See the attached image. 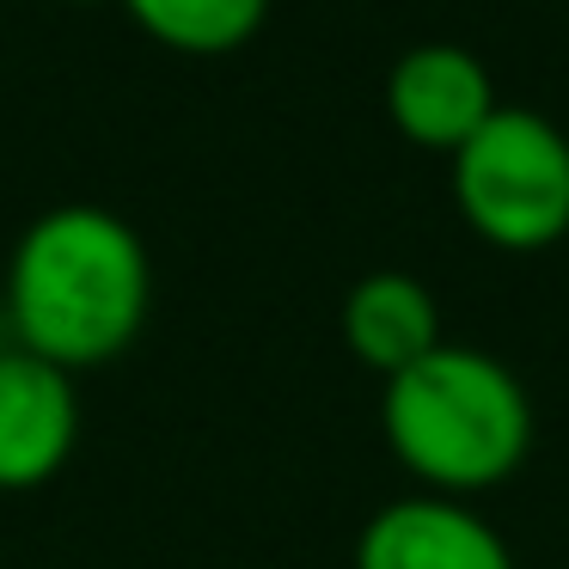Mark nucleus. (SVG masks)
I'll use <instances>...</instances> for the list:
<instances>
[{"label": "nucleus", "mask_w": 569, "mask_h": 569, "mask_svg": "<svg viewBox=\"0 0 569 569\" xmlns=\"http://www.w3.org/2000/svg\"><path fill=\"white\" fill-rule=\"evenodd\" d=\"M141 38L178 56H227L263 31L270 0H117Z\"/></svg>", "instance_id": "6e6552de"}, {"label": "nucleus", "mask_w": 569, "mask_h": 569, "mask_svg": "<svg viewBox=\"0 0 569 569\" xmlns=\"http://www.w3.org/2000/svg\"><path fill=\"white\" fill-rule=\"evenodd\" d=\"M343 343L361 368L386 373L392 380L398 368L422 361L435 343H441V312H435V295L405 270H373L349 288L343 300Z\"/></svg>", "instance_id": "0eeeda50"}, {"label": "nucleus", "mask_w": 569, "mask_h": 569, "mask_svg": "<svg viewBox=\"0 0 569 569\" xmlns=\"http://www.w3.org/2000/svg\"><path fill=\"white\" fill-rule=\"evenodd\" d=\"M386 447L435 496H478L520 471L532 447V405L520 380L483 349L435 343L398 368L380 398Z\"/></svg>", "instance_id": "f03ea898"}, {"label": "nucleus", "mask_w": 569, "mask_h": 569, "mask_svg": "<svg viewBox=\"0 0 569 569\" xmlns=\"http://www.w3.org/2000/svg\"><path fill=\"white\" fill-rule=\"evenodd\" d=\"M80 441V392L74 373L0 343V490H43L74 459Z\"/></svg>", "instance_id": "20e7f679"}, {"label": "nucleus", "mask_w": 569, "mask_h": 569, "mask_svg": "<svg viewBox=\"0 0 569 569\" xmlns=\"http://www.w3.org/2000/svg\"><path fill=\"white\" fill-rule=\"evenodd\" d=\"M356 569H515L502 532L478 520L459 496L386 502L356 539Z\"/></svg>", "instance_id": "423d86ee"}, {"label": "nucleus", "mask_w": 569, "mask_h": 569, "mask_svg": "<svg viewBox=\"0 0 569 569\" xmlns=\"http://www.w3.org/2000/svg\"><path fill=\"white\" fill-rule=\"evenodd\" d=\"M386 111H392V129L405 141L459 153L496 111L490 68L459 43H417L386 74Z\"/></svg>", "instance_id": "39448f33"}, {"label": "nucleus", "mask_w": 569, "mask_h": 569, "mask_svg": "<svg viewBox=\"0 0 569 569\" xmlns=\"http://www.w3.org/2000/svg\"><path fill=\"white\" fill-rule=\"evenodd\" d=\"M453 202L502 251H545L569 233V141L539 111H502L453 153Z\"/></svg>", "instance_id": "7ed1b4c3"}, {"label": "nucleus", "mask_w": 569, "mask_h": 569, "mask_svg": "<svg viewBox=\"0 0 569 569\" xmlns=\"http://www.w3.org/2000/svg\"><path fill=\"white\" fill-rule=\"evenodd\" d=\"M153 307V263L141 233L99 202L43 209L19 233L0 288L7 337L62 373L104 368L141 337Z\"/></svg>", "instance_id": "f257e3e1"}, {"label": "nucleus", "mask_w": 569, "mask_h": 569, "mask_svg": "<svg viewBox=\"0 0 569 569\" xmlns=\"http://www.w3.org/2000/svg\"><path fill=\"white\" fill-rule=\"evenodd\" d=\"M68 7H99V0H68Z\"/></svg>", "instance_id": "1a4fd4ad"}]
</instances>
